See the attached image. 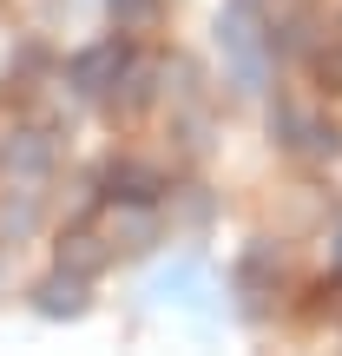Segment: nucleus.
<instances>
[{
    "instance_id": "4",
    "label": "nucleus",
    "mask_w": 342,
    "mask_h": 356,
    "mask_svg": "<svg viewBox=\"0 0 342 356\" xmlns=\"http://www.w3.org/2000/svg\"><path fill=\"white\" fill-rule=\"evenodd\" d=\"M99 185H105L112 204H158V198H165V172L145 165V159H105Z\"/></svg>"
},
{
    "instance_id": "12",
    "label": "nucleus",
    "mask_w": 342,
    "mask_h": 356,
    "mask_svg": "<svg viewBox=\"0 0 342 356\" xmlns=\"http://www.w3.org/2000/svg\"><path fill=\"white\" fill-rule=\"evenodd\" d=\"M33 218H40L33 191H26V198H7V204H0V238H26V231H33Z\"/></svg>"
},
{
    "instance_id": "3",
    "label": "nucleus",
    "mask_w": 342,
    "mask_h": 356,
    "mask_svg": "<svg viewBox=\"0 0 342 356\" xmlns=\"http://www.w3.org/2000/svg\"><path fill=\"white\" fill-rule=\"evenodd\" d=\"M132 47L126 40H99V47H86L73 66H66V86H73V99H112L119 73H126Z\"/></svg>"
},
{
    "instance_id": "15",
    "label": "nucleus",
    "mask_w": 342,
    "mask_h": 356,
    "mask_svg": "<svg viewBox=\"0 0 342 356\" xmlns=\"http://www.w3.org/2000/svg\"><path fill=\"white\" fill-rule=\"evenodd\" d=\"M309 317H342V277H336V284L323 277L316 291H309Z\"/></svg>"
},
{
    "instance_id": "18",
    "label": "nucleus",
    "mask_w": 342,
    "mask_h": 356,
    "mask_svg": "<svg viewBox=\"0 0 342 356\" xmlns=\"http://www.w3.org/2000/svg\"><path fill=\"white\" fill-rule=\"evenodd\" d=\"M336 26H342V13H336Z\"/></svg>"
},
{
    "instance_id": "13",
    "label": "nucleus",
    "mask_w": 342,
    "mask_h": 356,
    "mask_svg": "<svg viewBox=\"0 0 342 356\" xmlns=\"http://www.w3.org/2000/svg\"><path fill=\"white\" fill-rule=\"evenodd\" d=\"M105 13L119 26H145V20H158V0H105Z\"/></svg>"
},
{
    "instance_id": "2",
    "label": "nucleus",
    "mask_w": 342,
    "mask_h": 356,
    "mask_svg": "<svg viewBox=\"0 0 342 356\" xmlns=\"http://www.w3.org/2000/svg\"><path fill=\"white\" fill-rule=\"evenodd\" d=\"M270 139H277L290 159H309V165H323V159L342 152V132L330 126V119L303 113L296 99H277V106H270Z\"/></svg>"
},
{
    "instance_id": "11",
    "label": "nucleus",
    "mask_w": 342,
    "mask_h": 356,
    "mask_svg": "<svg viewBox=\"0 0 342 356\" xmlns=\"http://www.w3.org/2000/svg\"><path fill=\"white\" fill-rule=\"evenodd\" d=\"M7 159H13V172H26V178H40L46 172V139H40V132H13V145H7Z\"/></svg>"
},
{
    "instance_id": "16",
    "label": "nucleus",
    "mask_w": 342,
    "mask_h": 356,
    "mask_svg": "<svg viewBox=\"0 0 342 356\" xmlns=\"http://www.w3.org/2000/svg\"><path fill=\"white\" fill-rule=\"evenodd\" d=\"M211 218V198H185V225H204Z\"/></svg>"
},
{
    "instance_id": "10",
    "label": "nucleus",
    "mask_w": 342,
    "mask_h": 356,
    "mask_svg": "<svg viewBox=\"0 0 342 356\" xmlns=\"http://www.w3.org/2000/svg\"><path fill=\"white\" fill-rule=\"evenodd\" d=\"M204 291H211V277H204L198 264H171V270H158V277H152V297H158V304H198Z\"/></svg>"
},
{
    "instance_id": "17",
    "label": "nucleus",
    "mask_w": 342,
    "mask_h": 356,
    "mask_svg": "<svg viewBox=\"0 0 342 356\" xmlns=\"http://www.w3.org/2000/svg\"><path fill=\"white\" fill-rule=\"evenodd\" d=\"M336 251H342V238H336Z\"/></svg>"
},
{
    "instance_id": "7",
    "label": "nucleus",
    "mask_w": 342,
    "mask_h": 356,
    "mask_svg": "<svg viewBox=\"0 0 342 356\" xmlns=\"http://www.w3.org/2000/svg\"><path fill=\"white\" fill-rule=\"evenodd\" d=\"M105 257H112V244H105V231H92V225H79V231H66V238H60V264L79 270V277H99Z\"/></svg>"
},
{
    "instance_id": "1",
    "label": "nucleus",
    "mask_w": 342,
    "mask_h": 356,
    "mask_svg": "<svg viewBox=\"0 0 342 356\" xmlns=\"http://www.w3.org/2000/svg\"><path fill=\"white\" fill-rule=\"evenodd\" d=\"M217 47H224L230 86H237L243 99L270 86V33H264V13H257L250 0H230V7L217 13Z\"/></svg>"
},
{
    "instance_id": "9",
    "label": "nucleus",
    "mask_w": 342,
    "mask_h": 356,
    "mask_svg": "<svg viewBox=\"0 0 342 356\" xmlns=\"http://www.w3.org/2000/svg\"><path fill=\"white\" fill-rule=\"evenodd\" d=\"M152 92H158V66L152 60H126V73L112 86V106L119 113H139V106H152Z\"/></svg>"
},
{
    "instance_id": "5",
    "label": "nucleus",
    "mask_w": 342,
    "mask_h": 356,
    "mask_svg": "<svg viewBox=\"0 0 342 356\" xmlns=\"http://www.w3.org/2000/svg\"><path fill=\"white\" fill-rule=\"evenodd\" d=\"M277 277H283V244L277 238H250V244H243V257H237V277H230V284H237V297H250V304H257V297L277 291Z\"/></svg>"
},
{
    "instance_id": "8",
    "label": "nucleus",
    "mask_w": 342,
    "mask_h": 356,
    "mask_svg": "<svg viewBox=\"0 0 342 356\" xmlns=\"http://www.w3.org/2000/svg\"><path fill=\"white\" fill-rule=\"evenodd\" d=\"M158 225H152V204H119L112 225H105V244L112 251H152Z\"/></svg>"
},
{
    "instance_id": "6",
    "label": "nucleus",
    "mask_w": 342,
    "mask_h": 356,
    "mask_svg": "<svg viewBox=\"0 0 342 356\" xmlns=\"http://www.w3.org/2000/svg\"><path fill=\"white\" fill-rule=\"evenodd\" d=\"M33 310H40V317H53V323L86 317V277L60 264L53 277H40V284H33Z\"/></svg>"
},
{
    "instance_id": "14",
    "label": "nucleus",
    "mask_w": 342,
    "mask_h": 356,
    "mask_svg": "<svg viewBox=\"0 0 342 356\" xmlns=\"http://www.w3.org/2000/svg\"><path fill=\"white\" fill-rule=\"evenodd\" d=\"M316 79L330 92H342V40H330V47H316Z\"/></svg>"
}]
</instances>
